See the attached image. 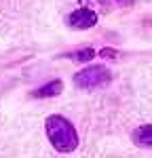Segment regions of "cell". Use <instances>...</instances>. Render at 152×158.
<instances>
[{"mask_svg":"<svg viewBox=\"0 0 152 158\" xmlns=\"http://www.w3.org/2000/svg\"><path fill=\"white\" fill-rule=\"evenodd\" d=\"M61 91H63L61 80H51L47 85L34 89V91H32V97H55V95H59Z\"/></svg>","mask_w":152,"mask_h":158,"instance_id":"cell-5","label":"cell"},{"mask_svg":"<svg viewBox=\"0 0 152 158\" xmlns=\"http://www.w3.org/2000/svg\"><path fill=\"white\" fill-rule=\"evenodd\" d=\"M135 0H99L101 6L106 9H125V6H133Z\"/></svg>","mask_w":152,"mask_h":158,"instance_id":"cell-7","label":"cell"},{"mask_svg":"<svg viewBox=\"0 0 152 158\" xmlns=\"http://www.w3.org/2000/svg\"><path fill=\"white\" fill-rule=\"evenodd\" d=\"M131 141L137 148L152 150V124H141L131 133Z\"/></svg>","mask_w":152,"mask_h":158,"instance_id":"cell-4","label":"cell"},{"mask_svg":"<svg viewBox=\"0 0 152 158\" xmlns=\"http://www.w3.org/2000/svg\"><path fill=\"white\" fill-rule=\"evenodd\" d=\"M44 131H47L53 150H57L59 154H70L78 148V133H76L74 124L59 114H53L47 118Z\"/></svg>","mask_w":152,"mask_h":158,"instance_id":"cell-1","label":"cell"},{"mask_svg":"<svg viewBox=\"0 0 152 158\" xmlns=\"http://www.w3.org/2000/svg\"><path fill=\"white\" fill-rule=\"evenodd\" d=\"M112 80V74L106 65H87L85 70L74 74V85L78 89H95V86L108 85Z\"/></svg>","mask_w":152,"mask_h":158,"instance_id":"cell-2","label":"cell"},{"mask_svg":"<svg viewBox=\"0 0 152 158\" xmlns=\"http://www.w3.org/2000/svg\"><path fill=\"white\" fill-rule=\"evenodd\" d=\"M97 55H101V57H106V59H110V57L114 59V57H116V51H114V49H108V47H106V49H101L99 53H97Z\"/></svg>","mask_w":152,"mask_h":158,"instance_id":"cell-8","label":"cell"},{"mask_svg":"<svg viewBox=\"0 0 152 158\" xmlns=\"http://www.w3.org/2000/svg\"><path fill=\"white\" fill-rule=\"evenodd\" d=\"M97 55V51H93V49H78L74 51V53H65V57L68 59H74V61H91L93 57Z\"/></svg>","mask_w":152,"mask_h":158,"instance_id":"cell-6","label":"cell"},{"mask_svg":"<svg viewBox=\"0 0 152 158\" xmlns=\"http://www.w3.org/2000/svg\"><path fill=\"white\" fill-rule=\"evenodd\" d=\"M65 21L74 30H89V27H93V25L97 23V13L93 11V9H89V6H80V9L70 13Z\"/></svg>","mask_w":152,"mask_h":158,"instance_id":"cell-3","label":"cell"}]
</instances>
